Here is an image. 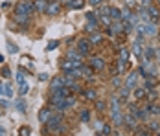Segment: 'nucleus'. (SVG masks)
<instances>
[{
	"label": "nucleus",
	"mask_w": 160,
	"mask_h": 136,
	"mask_svg": "<svg viewBox=\"0 0 160 136\" xmlns=\"http://www.w3.org/2000/svg\"><path fill=\"white\" fill-rule=\"evenodd\" d=\"M111 116H112V123L114 125H122L123 123V116L120 112V101H118V98H112V101H111Z\"/></svg>",
	"instance_id": "f257e3e1"
},
{
	"label": "nucleus",
	"mask_w": 160,
	"mask_h": 136,
	"mask_svg": "<svg viewBox=\"0 0 160 136\" xmlns=\"http://www.w3.org/2000/svg\"><path fill=\"white\" fill-rule=\"evenodd\" d=\"M61 123H63V114H61V112H59V114H52V118L48 120L46 127H48L52 133H59V131H63Z\"/></svg>",
	"instance_id": "f03ea898"
},
{
	"label": "nucleus",
	"mask_w": 160,
	"mask_h": 136,
	"mask_svg": "<svg viewBox=\"0 0 160 136\" xmlns=\"http://www.w3.org/2000/svg\"><path fill=\"white\" fill-rule=\"evenodd\" d=\"M35 11L33 9V4H30V2H18L15 6V15H20V17H30Z\"/></svg>",
	"instance_id": "7ed1b4c3"
},
{
	"label": "nucleus",
	"mask_w": 160,
	"mask_h": 136,
	"mask_svg": "<svg viewBox=\"0 0 160 136\" xmlns=\"http://www.w3.org/2000/svg\"><path fill=\"white\" fill-rule=\"evenodd\" d=\"M88 66H90L94 72H103L105 66H107V63H105V59H103L101 55H92V57L88 59Z\"/></svg>",
	"instance_id": "20e7f679"
},
{
	"label": "nucleus",
	"mask_w": 160,
	"mask_h": 136,
	"mask_svg": "<svg viewBox=\"0 0 160 136\" xmlns=\"http://www.w3.org/2000/svg\"><path fill=\"white\" fill-rule=\"evenodd\" d=\"M127 63H129V52L125 48H122V50H120V55H118V59H116L118 72H120V74H123V72L127 70Z\"/></svg>",
	"instance_id": "39448f33"
},
{
	"label": "nucleus",
	"mask_w": 160,
	"mask_h": 136,
	"mask_svg": "<svg viewBox=\"0 0 160 136\" xmlns=\"http://www.w3.org/2000/svg\"><path fill=\"white\" fill-rule=\"evenodd\" d=\"M76 50H78L81 55L85 57V55H88V53H90V50H92V43H90L88 39H79V41H78V44H76Z\"/></svg>",
	"instance_id": "423d86ee"
},
{
	"label": "nucleus",
	"mask_w": 160,
	"mask_h": 136,
	"mask_svg": "<svg viewBox=\"0 0 160 136\" xmlns=\"http://www.w3.org/2000/svg\"><path fill=\"white\" fill-rule=\"evenodd\" d=\"M66 59L72 61V63H78V64H83V55H81L78 50H74V48H68V52H66Z\"/></svg>",
	"instance_id": "0eeeda50"
},
{
	"label": "nucleus",
	"mask_w": 160,
	"mask_h": 136,
	"mask_svg": "<svg viewBox=\"0 0 160 136\" xmlns=\"http://www.w3.org/2000/svg\"><path fill=\"white\" fill-rule=\"evenodd\" d=\"M145 108L151 114V118L153 116H160V103H157V101H145Z\"/></svg>",
	"instance_id": "6e6552de"
},
{
	"label": "nucleus",
	"mask_w": 160,
	"mask_h": 136,
	"mask_svg": "<svg viewBox=\"0 0 160 136\" xmlns=\"http://www.w3.org/2000/svg\"><path fill=\"white\" fill-rule=\"evenodd\" d=\"M134 118H136L138 121H149V120H151V114L147 112V108H145V105H144V107H138V110H136Z\"/></svg>",
	"instance_id": "1a4fd4ad"
},
{
	"label": "nucleus",
	"mask_w": 160,
	"mask_h": 136,
	"mask_svg": "<svg viewBox=\"0 0 160 136\" xmlns=\"http://www.w3.org/2000/svg\"><path fill=\"white\" fill-rule=\"evenodd\" d=\"M61 13V4L55 0V2H52V4H48V8H46V15L50 17H55Z\"/></svg>",
	"instance_id": "9d476101"
},
{
	"label": "nucleus",
	"mask_w": 160,
	"mask_h": 136,
	"mask_svg": "<svg viewBox=\"0 0 160 136\" xmlns=\"http://www.w3.org/2000/svg\"><path fill=\"white\" fill-rule=\"evenodd\" d=\"M81 64H78V63H72V61L64 59L63 63H61V70H63L64 74H70L72 70H76V68H79Z\"/></svg>",
	"instance_id": "9b49d317"
},
{
	"label": "nucleus",
	"mask_w": 160,
	"mask_h": 136,
	"mask_svg": "<svg viewBox=\"0 0 160 136\" xmlns=\"http://www.w3.org/2000/svg\"><path fill=\"white\" fill-rule=\"evenodd\" d=\"M123 123L127 125L129 131H132V129H138V120H136L132 114H125V116H123Z\"/></svg>",
	"instance_id": "f8f14e48"
},
{
	"label": "nucleus",
	"mask_w": 160,
	"mask_h": 136,
	"mask_svg": "<svg viewBox=\"0 0 160 136\" xmlns=\"http://www.w3.org/2000/svg\"><path fill=\"white\" fill-rule=\"evenodd\" d=\"M52 114H53V112H52L50 107L41 108V110H39V121H41V123H48V120L52 118Z\"/></svg>",
	"instance_id": "ddd939ff"
},
{
	"label": "nucleus",
	"mask_w": 160,
	"mask_h": 136,
	"mask_svg": "<svg viewBox=\"0 0 160 136\" xmlns=\"http://www.w3.org/2000/svg\"><path fill=\"white\" fill-rule=\"evenodd\" d=\"M46 8H48V2L46 0H33V9L37 11V13H46Z\"/></svg>",
	"instance_id": "4468645a"
},
{
	"label": "nucleus",
	"mask_w": 160,
	"mask_h": 136,
	"mask_svg": "<svg viewBox=\"0 0 160 136\" xmlns=\"http://www.w3.org/2000/svg\"><path fill=\"white\" fill-rule=\"evenodd\" d=\"M136 81H138V72H131L127 76V79H125V85L123 87H127V88H134V85H136Z\"/></svg>",
	"instance_id": "2eb2a0df"
},
{
	"label": "nucleus",
	"mask_w": 160,
	"mask_h": 136,
	"mask_svg": "<svg viewBox=\"0 0 160 136\" xmlns=\"http://www.w3.org/2000/svg\"><path fill=\"white\" fill-rule=\"evenodd\" d=\"M157 85H158V79L153 76H147L144 81V88L145 90H153V88H157Z\"/></svg>",
	"instance_id": "dca6fc26"
},
{
	"label": "nucleus",
	"mask_w": 160,
	"mask_h": 136,
	"mask_svg": "<svg viewBox=\"0 0 160 136\" xmlns=\"http://www.w3.org/2000/svg\"><path fill=\"white\" fill-rule=\"evenodd\" d=\"M144 35H147V37H155V35H157V24H155V22H147V24H144Z\"/></svg>",
	"instance_id": "f3484780"
},
{
	"label": "nucleus",
	"mask_w": 160,
	"mask_h": 136,
	"mask_svg": "<svg viewBox=\"0 0 160 136\" xmlns=\"http://www.w3.org/2000/svg\"><path fill=\"white\" fill-rule=\"evenodd\" d=\"M145 94H147V90L144 87H136L132 92V98H134V101H142V99H145Z\"/></svg>",
	"instance_id": "a211bd4d"
},
{
	"label": "nucleus",
	"mask_w": 160,
	"mask_h": 136,
	"mask_svg": "<svg viewBox=\"0 0 160 136\" xmlns=\"http://www.w3.org/2000/svg\"><path fill=\"white\" fill-rule=\"evenodd\" d=\"M61 87H64V83H63V77H61V76L53 77V79H52V83H50V92L57 90V88H61Z\"/></svg>",
	"instance_id": "6ab92c4d"
},
{
	"label": "nucleus",
	"mask_w": 160,
	"mask_h": 136,
	"mask_svg": "<svg viewBox=\"0 0 160 136\" xmlns=\"http://www.w3.org/2000/svg\"><path fill=\"white\" fill-rule=\"evenodd\" d=\"M147 15H149V18H151V22H158L160 13H158V9H157L155 6H149V8H147Z\"/></svg>",
	"instance_id": "aec40b11"
},
{
	"label": "nucleus",
	"mask_w": 160,
	"mask_h": 136,
	"mask_svg": "<svg viewBox=\"0 0 160 136\" xmlns=\"http://www.w3.org/2000/svg\"><path fill=\"white\" fill-rule=\"evenodd\" d=\"M142 57H144L145 63H151V61H155V48H145L144 52H142Z\"/></svg>",
	"instance_id": "412c9836"
},
{
	"label": "nucleus",
	"mask_w": 160,
	"mask_h": 136,
	"mask_svg": "<svg viewBox=\"0 0 160 136\" xmlns=\"http://www.w3.org/2000/svg\"><path fill=\"white\" fill-rule=\"evenodd\" d=\"M81 96L88 101H94L96 99V88H85V90H81Z\"/></svg>",
	"instance_id": "4be33fe9"
},
{
	"label": "nucleus",
	"mask_w": 160,
	"mask_h": 136,
	"mask_svg": "<svg viewBox=\"0 0 160 136\" xmlns=\"http://www.w3.org/2000/svg\"><path fill=\"white\" fill-rule=\"evenodd\" d=\"M129 94H131V88H127V87H123V88L120 90V94H118V101H120V103H127Z\"/></svg>",
	"instance_id": "5701e85b"
},
{
	"label": "nucleus",
	"mask_w": 160,
	"mask_h": 136,
	"mask_svg": "<svg viewBox=\"0 0 160 136\" xmlns=\"http://www.w3.org/2000/svg\"><path fill=\"white\" fill-rule=\"evenodd\" d=\"M88 41H90V43H92V46L94 44H101V43H103V35H101V33H90V35H88Z\"/></svg>",
	"instance_id": "b1692460"
},
{
	"label": "nucleus",
	"mask_w": 160,
	"mask_h": 136,
	"mask_svg": "<svg viewBox=\"0 0 160 136\" xmlns=\"http://www.w3.org/2000/svg\"><path fill=\"white\" fill-rule=\"evenodd\" d=\"M79 72H81V76H83V77H92V76H94V70H92L90 66H87V64H81Z\"/></svg>",
	"instance_id": "393cba45"
},
{
	"label": "nucleus",
	"mask_w": 160,
	"mask_h": 136,
	"mask_svg": "<svg viewBox=\"0 0 160 136\" xmlns=\"http://www.w3.org/2000/svg\"><path fill=\"white\" fill-rule=\"evenodd\" d=\"M109 17H111V20H122V9L120 8H111Z\"/></svg>",
	"instance_id": "a878e982"
},
{
	"label": "nucleus",
	"mask_w": 160,
	"mask_h": 136,
	"mask_svg": "<svg viewBox=\"0 0 160 136\" xmlns=\"http://www.w3.org/2000/svg\"><path fill=\"white\" fill-rule=\"evenodd\" d=\"M142 52H144V50H142V44H140L138 41H134V43H132V55H134V57H142Z\"/></svg>",
	"instance_id": "bb28decb"
},
{
	"label": "nucleus",
	"mask_w": 160,
	"mask_h": 136,
	"mask_svg": "<svg viewBox=\"0 0 160 136\" xmlns=\"http://www.w3.org/2000/svg\"><path fill=\"white\" fill-rule=\"evenodd\" d=\"M79 120L83 121V123H88V121H90V110H88V108H83L79 112Z\"/></svg>",
	"instance_id": "cd10ccee"
},
{
	"label": "nucleus",
	"mask_w": 160,
	"mask_h": 136,
	"mask_svg": "<svg viewBox=\"0 0 160 136\" xmlns=\"http://www.w3.org/2000/svg\"><path fill=\"white\" fill-rule=\"evenodd\" d=\"M111 133H112V129H111V125H109V123H101V125H99V134L109 136Z\"/></svg>",
	"instance_id": "c85d7f7f"
},
{
	"label": "nucleus",
	"mask_w": 160,
	"mask_h": 136,
	"mask_svg": "<svg viewBox=\"0 0 160 136\" xmlns=\"http://www.w3.org/2000/svg\"><path fill=\"white\" fill-rule=\"evenodd\" d=\"M85 31H87L88 35H90V33H96V31H98V20H96V22H87Z\"/></svg>",
	"instance_id": "c756f323"
},
{
	"label": "nucleus",
	"mask_w": 160,
	"mask_h": 136,
	"mask_svg": "<svg viewBox=\"0 0 160 136\" xmlns=\"http://www.w3.org/2000/svg\"><path fill=\"white\" fill-rule=\"evenodd\" d=\"M158 99V94H157V90L153 88V90H147V94H145V101H157Z\"/></svg>",
	"instance_id": "7c9ffc66"
},
{
	"label": "nucleus",
	"mask_w": 160,
	"mask_h": 136,
	"mask_svg": "<svg viewBox=\"0 0 160 136\" xmlns=\"http://www.w3.org/2000/svg\"><path fill=\"white\" fill-rule=\"evenodd\" d=\"M83 6H85V2H83V0H72V2L68 4V8H70V9H83Z\"/></svg>",
	"instance_id": "2f4dec72"
},
{
	"label": "nucleus",
	"mask_w": 160,
	"mask_h": 136,
	"mask_svg": "<svg viewBox=\"0 0 160 136\" xmlns=\"http://www.w3.org/2000/svg\"><path fill=\"white\" fill-rule=\"evenodd\" d=\"M94 107H96L98 112H105V108H107V103H105V101H101V99H94Z\"/></svg>",
	"instance_id": "473e14b6"
},
{
	"label": "nucleus",
	"mask_w": 160,
	"mask_h": 136,
	"mask_svg": "<svg viewBox=\"0 0 160 136\" xmlns=\"http://www.w3.org/2000/svg\"><path fill=\"white\" fill-rule=\"evenodd\" d=\"M109 13H111V6H101L99 11H98L99 17H109Z\"/></svg>",
	"instance_id": "72a5a7b5"
},
{
	"label": "nucleus",
	"mask_w": 160,
	"mask_h": 136,
	"mask_svg": "<svg viewBox=\"0 0 160 136\" xmlns=\"http://www.w3.org/2000/svg\"><path fill=\"white\" fill-rule=\"evenodd\" d=\"M18 87H20V88H18V92H20L22 96H24V94L28 92V88H30V85H28L26 81H22V83H18Z\"/></svg>",
	"instance_id": "f704fd0d"
},
{
	"label": "nucleus",
	"mask_w": 160,
	"mask_h": 136,
	"mask_svg": "<svg viewBox=\"0 0 160 136\" xmlns=\"http://www.w3.org/2000/svg\"><path fill=\"white\" fill-rule=\"evenodd\" d=\"M15 107L18 108V112H26V105H24V99H18V101H15Z\"/></svg>",
	"instance_id": "c9c22d12"
},
{
	"label": "nucleus",
	"mask_w": 160,
	"mask_h": 136,
	"mask_svg": "<svg viewBox=\"0 0 160 136\" xmlns=\"http://www.w3.org/2000/svg\"><path fill=\"white\" fill-rule=\"evenodd\" d=\"M30 133H32V131H30V127H28V125L20 127V136H30Z\"/></svg>",
	"instance_id": "e433bc0d"
},
{
	"label": "nucleus",
	"mask_w": 160,
	"mask_h": 136,
	"mask_svg": "<svg viewBox=\"0 0 160 136\" xmlns=\"http://www.w3.org/2000/svg\"><path fill=\"white\" fill-rule=\"evenodd\" d=\"M87 22H96L98 18H96V13H90V11H88V13H87Z\"/></svg>",
	"instance_id": "4c0bfd02"
},
{
	"label": "nucleus",
	"mask_w": 160,
	"mask_h": 136,
	"mask_svg": "<svg viewBox=\"0 0 160 136\" xmlns=\"http://www.w3.org/2000/svg\"><path fill=\"white\" fill-rule=\"evenodd\" d=\"M99 22H103L105 26H111V24H112L111 17H99Z\"/></svg>",
	"instance_id": "58836bf2"
},
{
	"label": "nucleus",
	"mask_w": 160,
	"mask_h": 136,
	"mask_svg": "<svg viewBox=\"0 0 160 136\" xmlns=\"http://www.w3.org/2000/svg\"><path fill=\"white\" fill-rule=\"evenodd\" d=\"M2 76L6 77V79H9V77H11V70H9L8 66H4V68H2Z\"/></svg>",
	"instance_id": "ea45409f"
},
{
	"label": "nucleus",
	"mask_w": 160,
	"mask_h": 136,
	"mask_svg": "<svg viewBox=\"0 0 160 136\" xmlns=\"http://www.w3.org/2000/svg\"><path fill=\"white\" fill-rule=\"evenodd\" d=\"M4 94H6V96H13V88H11V85H4Z\"/></svg>",
	"instance_id": "a19ab883"
},
{
	"label": "nucleus",
	"mask_w": 160,
	"mask_h": 136,
	"mask_svg": "<svg viewBox=\"0 0 160 136\" xmlns=\"http://www.w3.org/2000/svg\"><path fill=\"white\" fill-rule=\"evenodd\" d=\"M120 83H122V79L118 76H112V87H120Z\"/></svg>",
	"instance_id": "79ce46f5"
},
{
	"label": "nucleus",
	"mask_w": 160,
	"mask_h": 136,
	"mask_svg": "<svg viewBox=\"0 0 160 136\" xmlns=\"http://www.w3.org/2000/svg\"><path fill=\"white\" fill-rule=\"evenodd\" d=\"M8 48H9V52H11V53H17V52H18V48H17L13 43H8Z\"/></svg>",
	"instance_id": "37998d69"
},
{
	"label": "nucleus",
	"mask_w": 160,
	"mask_h": 136,
	"mask_svg": "<svg viewBox=\"0 0 160 136\" xmlns=\"http://www.w3.org/2000/svg\"><path fill=\"white\" fill-rule=\"evenodd\" d=\"M103 2H105V0H88V4H90V6H101Z\"/></svg>",
	"instance_id": "c03bdc74"
},
{
	"label": "nucleus",
	"mask_w": 160,
	"mask_h": 136,
	"mask_svg": "<svg viewBox=\"0 0 160 136\" xmlns=\"http://www.w3.org/2000/svg\"><path fill=\"white\" fill-rule=\"evenodd\" d=\"M57 44H59L57 41H52V43L48 44V50H53V48H57Z\"/></svg>",
	"instance_id": "a18cd8bd"
},
{
	"label": "nucleus",
	"mask_w": 160,
	"mask_h": 136,
	"mask_svg": "<svg viewBox=\"0 0 160 136\" xmlns=\"http://www.w3.org/2000/svg\"><path fill=\"white\" fill-rule=\"evenodd\" d=\"M147 129H149V131H157V129H158V123H151Z\"/></svg>",
	"instance_id": "49530a36"
},
{
	"label": "nucleus",
	"mask_w": 160,
	"mask_h": 136,
	"mask_svg": "<svg viewBox=\"0 0 160 136\" xmlns=\"http://www.w3.org/2000/svg\"><path fill=\"white\" fill-rule=\"evenodd\" d=\"M155 59L160 61V48H155Z\"/></svg>",
	"instance_id": "de8ad7c7"
},
{
	"label": "nucleus",
	"mask_w": 160,
	"mask_h": 136,
	"mask_svg": "<svg viewBox=\"0 0 160 136\" xmlns=\"http://www.w3.org/2000/svg\"><path fill=\"white\" fill-rule=\"evenodd\" d=\"M0 105L2 107H9V101H8V99H0Z\"/></svg>",
	"instance_id": "09e8293b"
},
{
	"label": "nucleus",
	"mask_w": 160,
	"mask_h": 136,
	"mask_svg": "<svg viewBox=\"0 0 160 136\" xmlns=\"http://www.w3.org/2000/svg\"><path fill=\"white\" fill-rule=\"evenodd\" d=\"M39 79H41V81H46V79H48V76H46V74H41V76H39Z\"/></svg>",
	"instance_id": "8fccbe9b"
},
{
	"label": "nucleus",
	"mask_w": 160,
	"mask_h": 136,
	"mask_svg": "<svg viewBox=\"0 0 160 136\" xmlns=\"http://www.w3.org/2000/svg\"><path fill=\"white\" fill-rule=\"evenodd\" d=\"M125 2H127V6H129V8H131V6H134V4H136V2H134V0H125Z\"/></svg>",
	"instance_id": "3c124183"
},
{
	"label": "nucleus",
	"mask_w": 160,
	"mask_h": 136,
	"mask_svg": "<svg viewBox=\"0 0 160 136\" xmlns=\"http://www.w3.org/2000/svg\"><path fill=\"white\" fill-rule=\"evenodd\" d=\"M0 136H6V129H4L2 125H0Z\"/></svg>",
	"instance_id": "603ef678"
},
{
	"label": "nucleus",
	"mask_w": 160,
	"mask_h": 136,
	"mask_svg": "<svg viewBox=\"0 0 160 136\" xmlns=\"http://www.w3.org/2000/svg\"><path fill=\"white\" fill-rule=\"evenodd\" d=\"M57 2H59V4H70L72 0H57Z\"/></svg>",
	"instance_id": "864d4df0"
},
{
	"label": "nucleus",
	"mask_w": 160,
	"mask_h": 136,
	"mask_svg": "<svg viewBox=\"0 0 160 136\" xmlns=\"http://www.w3.org/2000/svg\"><path fill=\"white\" fill-rule=\"evenodd\" d=\"M2 63H4V55H2V53H0V64H2Z\"/></svg>",
	"instance_id": "5fc2aeb1"
},
{
	"label": "nucleus",
	"mask_w": 160,
	"mask_h": 136,
	"mask_svg": "<svg viewBox=\"0 0 160 136\" xmlns=\"http://www.w3.org/2000/svg\"><path fill=\"white\" fill-rule=\"evenodd\" d=\"M2 94H4V87H2V85H0V96H2Z\"/></svg>",
	"instance_id": "6e6d98bb"
},
{
	"label": "nucleus",
	"mask_w": 160,
	"mask_h": 136,
	"mask_svg": "<svg viewBox=\"0 0 160 136\" xmlns=\"http://www.w3.org/2000/svg\"><path fill=\"white\" fill-rule=\"evenodd\" d=\"M157 2V8H160V0H155Z\"/></svg>",
	"instance_id": "4d7b16f0"
},
{
	"label": "nucleus",
	"mask_w": 160,
	"mask_h": 136,
	"mask_svg": "<svg viewBox=\"0 0 160 136\" xmlns=\"http://www.w3.org/2000/svg\"><path fill=\"white\" fill-rule=\"evenodd\" d=\"M46 2H48V4H52V2H55V0H46Z\"/></svg>",
	"instance_id": "13d9d810"
},
{
	"label": "nucleus",
	"mask_w": 160,
	"mask_h": 136,
	"mask_svg": "<svg viewBox=\"0 0 160 136\" xmlns=\"http://www.w3.org/2000/svg\"><path fill=\"white\" fill-rule=\"evenodd\" d=\"M157 136H160V131H158V134H157Z\"/></svg>",
	"instance_id": "bf43d9fd"
},
{
	"label": "nucleus",
	"mask_w": 160,
	"mask_h": 136,
	"mask_svg": "<svg viewBox=\"0 0 160 136\" xmlns=\"http://www.w3.org/2000/svg\"><path fill=\"white\" fill-rule=\"evenodd\" d=\"M24 2H28V0H24Z\"/></svg>",
	"instance_id": "052dcab7"
}]
</instances>
